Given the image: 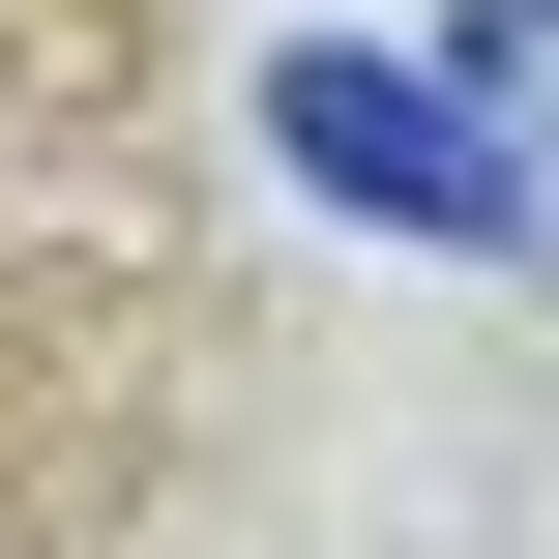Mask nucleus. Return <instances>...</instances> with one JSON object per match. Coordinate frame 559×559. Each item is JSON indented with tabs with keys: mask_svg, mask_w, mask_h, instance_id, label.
<instances>
[{
	"mask_svg": "<svg viewBox=\"0 0 559 559\" xmlns=\"http://www.w3.org/2000/svg\"><path fill=\"white\" fill-rule=\"evenodd\" d=\"M265 147L354 206V236H442V265H501L531 236V147L472 118V59H383V29H295L265 59Z\"/></svg>",
	"mask_w": 559,
	"mask_h": 559,
	"instance_id": "f257e3e1",
	"label": "nucleus"
}]
</instances>
